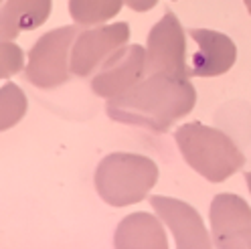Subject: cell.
Returning <instances> with one entry per match:
<instances>
[{
    "label": "cell",
    "mask_w": 251,
    "mask_h": 249,
    "mask_svg": "<svg viewBox=\"0 0 251 249\" xmlns=\"http://www.w3.org/2000/svg\"><path fill=\"white\" fill-rule=\"evenodd\" d=\"M197 103L193 83L170 73H152L128 91L107 101V116L150 132H166L176 120L191 114Z\"/></svg>",
    "instance_id": "1"
},
{
    "label": "cell",
    "mask_w": 251,
    "mask_h": 249,
    "mask_svg": "<svg viewBox=\"0 0 251 249\" xmlns=\"http://www.w3.org/2000/svg\"><path fill=\"white\" fill-rule=\"evenodd\" d=\"M175 140L182 152L186 164L195 168L211 182H223L245 164V156L235 142L205 124H186L175 134Z\"/></svg>",
    "instance_id": "2"
},
{
    "label": "cell",
    "mask_w": 251,
    "mask_h": 249,
    "mask_svg": "<svg viewBox=\"0 0 251 249\" xmlns=\"http://www.w3.org/2000/svg\"><path fill=\"white\" fill-rule=\"evenodd\" d=\"M158 180V166L138 154H109L96 170V189L112 207H128L146 199Z\"/></svg>",
    "instance_id": "3"
},
{
    "label": "cell",
    "mask_w": 251,
    "mask_h": 249,
    "mask_svg": "<svg viewBox=\"0 0 251 249\" xmlns=\"http://www.w3.org/2000/svg\"><path fill=\"white\" fill-rule=\"evenodd\" d=\"M77 37L75 26H61L43 35L28 51L26 79L43 89H51L69 79V47Z\"/></svg>",
    "instance_id": "4"
},
{
    "label": "cell",
    "mask_w": 251,
    "mask_h": 249,
    "mask_svg": "<svg viewBox=\"0 0 251 249\" xmlns=\"http://www.w3.org/2000/svg\"><path fill=\"white\" fill-rule=\"evenodd\" d=\"M144 73H170L176 77H184V79L191 77V71L186 69L184 30L175 12L166 10L164 17L152 26L148 35Z\"/></svg>",
    "instance_id": "5"
},
{
    "label": "cell",
    "mask_w": 251,
    "mask_h": 249,
    "mask_svg": "<svg viewBox=\"0 0 251 249\" xmlns=\"http://www.w3.org/2000/svg\"><path fill=\"white\" fill-rule=\"evenodd\" d=\"M130 39V25L116 23L109 26L89 28L83 33H77L73 41V49L69 55V71L77 77H87L96 71L100 65L105 63V59L124 47Z\"/></svg>",
    "instance_id": "6"
},
{
    "label": "cell",
    "mask_w": 251,
    "mask_h": 249,
    "mask_svg": "<svg viewBox=\"0 0 251 249\" xmlns=\"http://www.w3.org/2000/svg\"><path fill=\"white\" fill-rule=\"evenodd\" d=\"M146 67V49L140 45H124L114 51L101 65V71L93 77V91L100 98H116L134 87Z\"/></svg>",
    "instance_id": "7"
},
{
    "label": "cell",
    "mask_w": 251,
    "mask_h": 249,
    "mask_svg": "<svg viewBox=\"0 0 251 249\" xmlns=\"http://www.w3.org/2000/svg\"><path fill=\"white\" fill-rule=\"evenodd\" d=\"M197 51L191 57V75L195 77H215L227 73L237 61L235 43L217 30L209 28H191Z\"/></svg>",
    "instance_id": "8"
},
{
    "label": "cell",
    "mask_w": 251,
    "mask_h": 249,
    "mask_svg": "<svg viewBox=\"0 0 251 249\" xmlns=\"http://www.w3.org/2000/svg\"><path fill=\"white\" fill-rule=\"evenodd\" d=\"M150 205L158 213L160 219L170 227L172 235L176 239V247H211L209 233L202 225L201 215L191 207L182 203L178 199H168V197H152Z\"/></svg>",
    "instance_id": "9"
},
{
    "label": "cell",
    "mask_w": 251,
    "mask_h": 249,
    "mask_svg": "<svg viewBox=\"0 0 251 249\" xmlns=\"http://www.w3.org/2000/svg\"><path fill=\"white\" fill-rule=\"evenodd\" d=\"M211 231L217 247L231 249L251 227V207L237 195H217L211 203Z\"/></svg>",
    "instance_id": "10"
},
{
    "label": "cell",
    "mask_w": 251,
    "mask_h": 249,
    "mask_svg": "<svg viewBox=\"0 0 251 249\" xmlns=\"http://www.w3.org/2000/svg\"><path fill=\"white\" fill-rule=\"evenodd\" d=\"M116 247H166V235L160 221L148 213H134L120 223Z\"/></svg>",
    "instance_id": "11"
},
{
    "label": "cell",
    "mask_w": 251,
    "mask_h": 249,
    "mask_svg": "<svg viewBox=\"0 0 251 249\" xmlns=\"http://www.w3.org/2000/svg\"><path fill=\"white\" fill-rule=\"evenodd\" d=\"M2 12L17 30H35L49 19L51 0H8Z\"/></svg>",
    "instance_id": "12"
},
{
    "label": "cell",
    "mask_w": 251,
    "mask_h": 249,
    "mask_svg": "<svg viewBox=\"0 0 251 249\" xmlns=\"http://www.w3.org/2000/svg\"><path fill=\"white\" fill-rule=\"evenodd\" d=\"M124 0H69V14L77 25H100L114 19Z\"/></svg>",
    "instance_id": "13"
},
{
    "label": "cell",
    "mask_w": 251,
    "mask_h": 249,
    "mask_svg": "<svg viewBox=\"0 0 251 249\" xmlns=\"http://www.w3.org/2000/svg\"><path fill=\"white\" fill-rule=\"evenodd\" d=\"M26 114V96L17 83L0 87V132L12 128Z\"/></svg>",
    "instance_id": "14"
},
{
    "label": "cell",
    "mask_w": 251,
    "mask_h": 249,
    "mask_svg": "<svg viewBox=\"0 0 251 249\" xmlns=\"http://www.w3.org/2000/svg\"><path fill=\"white\" fill-rule=\"evenodd\" d=\"M25 67V55L17 45L0 43V79L19 73Z\"/></svg>",
    "instance_id": "15"
},
{
    "label": "cell",
    "mask_w": 251,
    "mask_h": 249,
    "mask_svg": "<svg viewBox=\"0 0 251 249\" xmlns=\"http://www.w3.org/2000/svg\"><path fill=\"white\" fill-rule=\"evenodd\" d=\"M124 2L136 12H146V10L154 8L158 0H124Z\"/></svg>",
    "instance_id": "16"
},
{
    "label": "cell",
    "mask_w": 251,
    "mask_h": 249,
    "mask_svg": "<svg viewBox=\"0 0 251 249\" xmlns=\"http://www.w3.org/2000/svg\"><path fill=\"white\" fill-rule=\"evenodd\" d=\"M233 247H251V227H249L245 233H241V237L235 241Z\"/></svg>",
    "instance_id": "17"
},
{
    "label": "cell",
    "mask_w": 251,
    "mask_h": 249,
    "mask_svg": "<svg viewBox=\"0 0 251 249\" xmlns=\"http://www.w3.org/2000/svg\"><path fill=\"white\" fill-rule=\"evenodd\" d=\"M245 182H247V186H249V193H251V173H247V174H245Z\"/></svg>",
    "instance_id": "18"
},
{
    "label": "cell",
    "mask_w": 251,
    "mask_h": 249,
    "mask_svg": "<svg viewBox=\"0 0 251 249\" xmlns=\"http://www.w3.org/2000/svg\"><path fill=\"white\" fill-rule=\"evenodd\" d=\"M245 6H247V10H249V14H251V0H245Z\"/></svg>",
    "instance_id": "19"
},
{
    "label": "cell",
    "mask_w": 251,
    "mask_h": 249,
    "mask_svg": "<svg viewBox=\"0 0 251 249\" xmlns=\"http://www.w3.org/2000/svg\"><path fill=\"white\" fill-rule=\"evenodd\" d=\"M0 2H2V0H0Z\"/></svg>",
    "instance_id": "20"
}]
</instances>
